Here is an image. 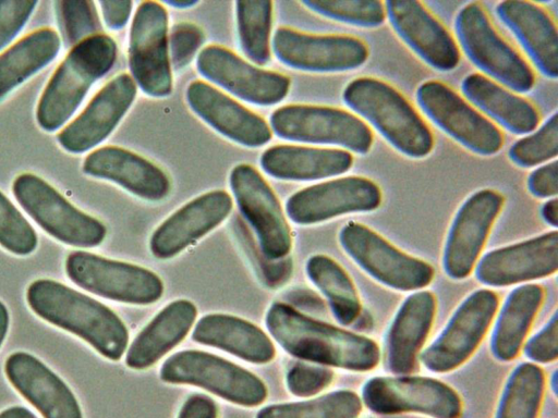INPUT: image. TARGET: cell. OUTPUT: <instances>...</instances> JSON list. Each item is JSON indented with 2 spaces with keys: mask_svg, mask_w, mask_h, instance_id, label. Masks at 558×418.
Instances as JSON below:
<instances>
[{
  "mask_svg": "<svg viewBox=\"0 0 558 418\" xmlns=\"http://www.w3.org/2000/svg\"><path fill=\"white\" fill-rule=\"evenodd\" d=\"M265 321L276 342L299 359L352 371H368L379 362V347L371 339L316 320L282 302L272 303Z\"/></svg>",
  "mask_w": 558,
  "mask_h": 418,
  "instance_id": "obj_1",
  "label": "cell"
},
{
  "mask_svg": "<svg viewBox=\"0 0 558 418\" xmlns=\"http://www.w3.org/2000/svg\"><path fill=\"white\" fill-rule=\"evenodd\" d=\"M25 297L36 316L76 335L105 358L117 361L124 355L128 328L97 299L49 278L33 281Z\"/></svg>",
  "mask_w": 558,
  "mask_h": 418,
  "instance_id": "obj_2",
  "label": "cell"
},
{
  "mask_svg": "<svg viewBox=\"0 0 558 418\" xmlns=\"http://www.w3.org/2000/svg\"><path fill=\"white\" fill-rule=\"evenodd\" d=\"M118 46L105 33L74 45L52 73L36 108V121L46 132L60 128L77 110L92 85L116 63Z\"/></svg>",
  "mask_w": 558,
  "mask_h": 418,
  "instance_id": "obj_3",
  "label": "cell"
},
{
  "mask_svg": "<svg viewBox=\"0 0 558 418\" xmlns=\"http://www.w3.org/2000/svg\"><path fill=\"white\" fill-rule=\"evenodd\" d=\"M345 104L367 121L396 150L410 158H424L434 148L429 127L390 84L371 76L351 81L342 93Z\"/></svg>",
  "mask_w": 558,
  "mask_h": 418,
  "instance_id": "obj_4",
  "label": "cell"
},
{
  "mask_svg": "<svg viewBox=\"0 0 558 418\" xmlns=\"http://www.w3.org/2000/svg\"><path fill=\"white\" fill-rule=\"evenodd\" d=\"M454 28L462 51L486 77L521 94L534 87L532 67L499 35L480 2H469L459 10Z\"/></svg>",
  "mask_w": 558,
  "mask_h": 418,
  "instance_id": "obj_5",
  "label": "cell"
},
{
  "mask_svg": "<svg viewBox=\"0 0 558 418\" xmlns=\"http://www.w3.org/2000/svg\"><path fill=\"white\" fill-rule=\"evenodd\" d=\"M12 193L25 212L57 241L78 248H93L105 241L106 225L75 207L40 176L19 174Z\"/></svg>",
  "mask_w": 558,
  "mask_h": 418,
  "instance_id": "obj_6",
  "label": "cell"
},
{
  "mask_svg": "<svg viewBox=\"0 0 558 418\" xmlns=\"http://www.w3.org/2000/svg\"><path fill=\"white\" fill-rule=\"evenodd\" d=\"M160 379L171 384L202 388L236 405L255 407L267 398V386L253 372L202 351L171 355L160 368Z\"/></svg>",
  "mask_w": 558,
  "mask_h": 418,
  "instance_id": "obj_7",
  "label": "cell"
},
{
  "mask_svg": "<svg viewBox=\"0 0 558 418\" xmlns=\"http://www.w3.org/2000/svg\"><path fill=\"white\" fill-rule=\"evenodd\" d=\"M270 128L288 140L335 145L361 155L367 153L373 145V133L362 119L328 106H282L271 113Z\"/></svg>",
  "mask_w": 558,
  "mask_h": 418,
  "instance_id": "obj_8",
  "label": "cell"
},
{
  "mask_svg": "<svg viewBox=\"0 0 558 418\" xmlns=\"http://www.w3.org/2000/svg\"><path fill=\"white\" fill-rule=\"evenodd\" d=\"M64 269L75 285L110 300L149 305L163 294L162 280L149 269L89 251H71Z\"/></svg>",
  "mask_w": 558,
  "mask_h": 418,
  "instance_id": "obj_9",
  "label": "cell"
},
{
  "mask_svg": "<svg viewBox=\"0 0 558 418\" xmlns=\"http://www.w3.org/2000/svg\"><path fill=\"white\" fill-rule=\"evenodd\" d=\"M129 67L136 86L155 98L172 91L169 56V19L158 1H142L135 11L129 39Z\"/></svg>",
  "mask_w": 558,
  "mask_h": 418,
  "instance_id": "obj_10",
  "label": "cell"
},
{
  "mask_svg": "<svg viewBox=\"0 0 558 418\" xmlns=\"http://www.w3.org/2000/svg\"><path fill=\"white\" fill-rule=\"evenodd\" d=\"M344 251L376 281L398 291H414L428 285L434 269L389 243L368 226L350 221L339 233Z\"/></svg>",
  "mask_w": 558,
  "mask_h": 418,
  "instance_id": "obj_11",
  "label": "cell"
},
{
  "mask_svg": "<svg viewBox=\"0 0 558 418\" xmlns=\"http://www.w3.org/2000/svg\"><path fill=\"white\" fill-rule=\"evenodd\" d=\"M415 96L427 118L465 149L484 157L501 149V131L445 83L426 81Z\"/></svg>",
  "mask_w": 558,
  "mask_h": 418,
  "instance_id": "obj_12",
  "label": "cell"
},
{
  "mask_svg": "<svg viewBox=\"0 0 558 418\" xmlns=\"http://www.w3.org/2000/svg\"><path fill=\"white\" fill-rule=\"evenodd\" d=\"M229 183L262 253L271 260L287 257L292 248V233L268 182L253 165L240 163L231 170Z\"/></svg>",
  "mask_w": 558,
  "mask_h": 418,
  "instance_id": "obj_13",
  "label": "cell"
},
{
  "mask_svg": "<svg viewBox=\"0 0 558 418\" xmlns=\"http://www.w3.org/2000/svg\"><path fill=\"white\" fill-rule=\"evenodd\" d=\"M365 406L373 413H421L433 418H460L462 403L446 383L426 377H375L362 389Z\"/></svg>",
  "mask_w": 558,
  "mask_h": 418,
  "instance_id": "obj_14",
  "label": "cell"
},
{
  "mask_svg": "<svg viewBox=\"0 0 558 418\" xmlns=\"http://www.w3.org/2000/svg\"><path fill=\"white\" fill-rule=\"evenodd\" d=\"M275 56L295 70L317 73L352 71L368 59L365 41L339 34H310L291 27H278L272 37Z\"/></svg>",
  "mask_w": 558,
  "mask_h": 418,
  "instance_id": "obj_15",
  "label": "cell"
},
{
  "mask_svg": "<svg viewBox=\"0 0 558 418\" xmlns=\"http://www.w3.org/2000/svg\"><path fill=\"white\" fill-rule=\"evenodd\" d=\"M497 307L498 297L490 290L469 295L439 336L422 352V364L433 372H449L461 366L481 343Z\"/></svg>",
  "mask_w": 558,
  "mask_h": 418,
  "instance_id": "obj_16",
  "label": "cell"
},
{
  "mask_svg": "<svg viewBox=\"0 0 558 418\" xmlns=\"http://www.w3.org/2000/svg\"><path fill=\"white\" fill-rule=\"evenodd\" d=\"M196 66L198 73L208 81L258 106L279 103L291 86L288 75L252 64L219 45L203 48L197 56Z\"/></svg>",
  "mask_w": 558,
  "mask_h": 418,
  "instance_id": "obj_17",
  "label": "cell"
},
{
  "mask_svg": "<svg viewBox=\"0 0 558 418\" xmlns=\"http://www.w3.org/2000/svg\"><path fill=\"white\" fill-rule=\"evenodd\" d=\"M381 199V190L374 181L350 175L295 192L286 202V212L292 222L310 225L347 213L376 210Z\"/></svg>",
  "mask_w": 558,
  "mask_h": 418,
  "instance_id": "obj_18",
  "label": "cell"
},
{
  "mask_svg": "<svg viewBox=\"0 0 558 418\" xmlns=\"http://www.w3.org/2000/svg\"><path fill=\"white\" fill-rule=\"evenodd\" d=\"M504 204L501 193L483 188L460 206L444 246L442 267L449 278L462 280L471 273Z\"/></svg>",
  "mask_w": 558,
  "mask_h": 418,
  "instance_id": "obj_19",
  "label": "cell"
},
{
  "mask_svg": "<svg viewBox=\"0 0 558 418\" xmlns=\"http://www.w3.org/2000/svg\"><path fill=\"white\" fill-rule=\"evenodd\" d=\"M136 91L137 86L130 74H118L58 133V144L70 153H83L95 148L117 127L132 106Z\"/></svg>",
  "mask_w": 558,
  "mask_h": 418,
  "instance_id": "obj_20",
  "label": "cell"
},
{
  "mask_svg": "<svg viewBox=\"0 0 558 418\" xmlns=\"http://www.w3.org/2000/svg\"><path fill=\"white\" fill-rule=\"evenodd\" d=\"M558 268V232L493 249L476 265V279L487 286H508L551 275Z\"/></svg>",
  "mask_w": 558,
  "mask_h": 418,
  "instance_id": "obj_21",
  "label": "cell"
},
{
  "mask_svg": "<svg viewBox=\"0 0 558 418\" xmlns=\"http://www.w3.org/2000/svg\"><path fill=\"white\" fill-rule=\"evenodd\" d=\"M385 9L396 34L426 64L440 72L458 66L461 53L456 40L422 2L389 0Z\"/></svg>",
  "mask_w": 558,
  "mask_h": 418,
  "instance_id": "obj_22",
  "label": "cell"
},
{
  "mask_svg": "<svg viewBox=\"0 0 558 418\" xmlns=\"http://www.w3.org/2000/svg\"><path fill=\"white\" fill-rule=\"evenodd\" d=\"M232 198L215 189L193 198L151 234L149 249L158 259H170L222 223L232 210Z\"/></svg>",
  "mask_w": 558,
  "mask_h": 418,
  "instance_id": "obj_23",
  "label": "cell"
},
{
  "mask_svg": "<svg viewBox=\"0 0 558 418\" xmlns=\"http://www.w3.org/2000/svg\"><path fill=\"white\" fill-rule=\"evenodd\" d=\"M186 101L205 123L236 144L255 148L271 139L272 131L260 115L204 81L189 84Z\"/></svg>",
  "mask_w": 558,
  "mask_h": 418,
  "instance_id": "obj_24",
  "label": "cell"
},
{
  "mask_svg": "<svg viewBox=\"0 0 558 418\" xmlns=\"http://www.w3.org/2000/svg\"><path fill=\"white\" fill-rule=\"evenodd\" d=\"M11 385L43 418H83L70 386L46 364L26 352H14L4 361Z\"/></svg>",
  "mask_w": 558,
  "mask_h": 418,
  "instance_id": "obj_25",
  "label": "cell"
},
{
  "mask_svg": "<svg viewBox=\"0 0 558 418\" xmlns=\"http://www.w3.org/2000/svg\"><path fill=\"white\" fill-rule=\"evenodd\" d=\"M82 170L86 175L110 181L148 201H160L171 192V180L160 167L119 146L93 150L84 159Z\"/></svg>",
  "mask_w": 558,
  "mask_h": 418,
  "instance_id": "obj_26",
  "label": "cell"
},
{
  "mask_svg": "<svg viewBox=\"0 0 558 418\" xmlns=\"http://www.w3.org/2000/svg\"><path fill=\"white\" fill-rule=\"evenodd\" d=\"M499 20L513 34L535 67L547 78L558 75V32L549 13L538 4L505 0L496 5Z\"/></svg>",
  "mask_w": 558,
  "mask_h": 418,
  "instance_id": "obj_27",
  "label": "cell"
},
{
  "mask_svg": "<svg viewBox=\"0 0 558 418\" xmlns=\"http://www.w3.org/2000/svg\"><path fill=\"white\" fill-rule=\"evenodd\" d=\"M436 311L429 291L413 293L400 306L386 341L387 369L396 374L411 373L428 335Z\"/></svg>",
  "mask_w": 558,
  "mask_h": 418,
  "instance_id": "obj_28",
  "label": "cell"
},
{
  "mask_svg": "<svg viewBox=\"0 0 558 418\" xmlns=\"http://www.w3.org/2000/svg\"><path fill=\"white\" fill-rule=\"evenodd\" d=\"M268 175L288 181H315L348 172L353 165L350 151L299 145H276L260 156Z\"/></svg>",
  "mask_w": 558,
  "mask_h": 418,
  "instance_id": "obj_29",
  "label": "cell"
},
{
  "mask_svg": "<svg viewBox=\"0 0 558 418\" xmlns=\"http://www.w3.org/2000/svg\"><path fill=\"white\" fill-rule=\"evenodd\" d=\"M196 316L197 308L191 300L168 304L136 335L126 352L125 365L135 370L155 365L183 341Z\"/></svg>",
  "mask_w": 558,
  "mask_h": 418,
  "instance_id": "obj_30",
  "label": "cell"
},
{
  "mask_svg": "<svg viewBox=\"0 0 558 418\" xmlns=\"http://www.w3.org/2000/svg\"><path fill=\"white\" fill-rule=\"evenodd\" d=\"M192 339L252 364H267L276 356L271 340L260 328L231 315L209 314L202 317L193 330Z\"/></svg>",
  "mask_w": 558,
  "mask_h": 418,
  "instance_id": "obj_31",
  "label": "cell"
},
{
  "mask_svg": "<svg viewBox=\"0 0 558 418\" xmlns=\"http://www.w3.org/2000/svg\"><path fill=\"white\" fill-rule=\"evenodd\" d=\"M461 90L476 108L512 134H529L539 124V112L533 103L483 74L466 75Z\"/></svg>",
  "mask_w": 558,
  "mask_h": 418,
  "instance_id": "obj_32",
  "label": "cell"
},
{
  "mask_svg": "<svg viewBox=\"0 0 558 418\" xmlns=\"http://www.w3.org/2000/svg\"><path fill=\"white\" fill-rule=\"evenodd\" d=\"M61 38L50 27L28 33L0 53V101L59 53Z\"/></svg>",
  "mask_w": 558,
  "mask_h": 418,
  "instance_id": "obj_33",
  "label": "cell"
},
{
  "mask_svg": "<svg viewBox=\"0 0 558 418\" xmlns=\"http://www.w3.org/2000/svg\"><path fill=\"white\" fill-rule=\"evenodd\" d=\"M543 299L544 291L537 284L521 285L509 294L492 334L495 358L510 361L517 357Z\"/></svg>",
  "mask_w": 558,
  "mask_h": 418,
  "instance_id": "obj_34",
  "label": "cell"
},
{
  "mask_svg": "<svg viewBox=\"0 0 558 418\" xmlns=\"http://www.w3.org/2000/svg\"><path fill=\"white\" fill-rule=\"evenodd\" d=\"M306 273L327 298L337 321L352 324L362 309L355 286L344 269L332 258L319 254L307 260Z\"/></svg>",
  "mask_w": 558,
  "mask_h": 418,
  "instance_id": "obj_35",
  "label": "cell"
},
{
  "mask_svg": "<svg viewBox=\"0 0 558 418\" xmlns=\"http://www.w3.org/2000/svg\"><path fill=\"white\" fill-rule=\"evenodd\" d=\"M272 13L274 2L269 0H239L235 2L241 50L257 66L267 64L271 59Z\"/></svg>",
  "mask_w": 558,
  "mask_h": 418,
  "instance_id": "obj_36",
  "label": "cell"
},
{
  "mask_svg": "<svg viewBox=\"0 0 558 418\" xmlns=\"http://www.w3.org/2000/svg\"><path fill=\"white\" fill-rule=\"evenodd\" d=\"M545 388L543 370L520 364L509 376L495 418H537Z\"/></svg>",
  "mask_w": 558,
  "mask_h": 418,
  "instance_id": "obj_37",
  "label": "cell"
},
{
  "mask_svg": "<svg viewBox=\"0 0 558 418\" xmlns=\"http://www.w3.org/2000/svg\"><path fill=\"white\" fill-rule=\"evenodd\" d=\"M361 410L356 393L338 390L313 399L268 405L256 418H356Z\"/></svg>",
  "mask_w": 558,
  "mask_h": 418,
  "instance_id": "obj_38",
  "label": "cell"
},
{
  "mask_svg": "<svg viewBox=\"0 0 558 418\" xmlns=\"http://www.w3.org/2000/svg\"><path fill=\"white\" fill-rule=\"evenodd\" d=\"M301 3L327 19L357 27H378L387 17L385 2L379 0H304Z\"/></svg>",
  "mask_w": 558,
  "mask_h": 418,
  "instance_id": "obj_39",
  "label": "cell"
},
{
  "mask_svg": "<svg viewBox=\"0 0 558 418\" xmlns=\"http://www.w3.org/2000/svg\"><path fill=\"white\" fill-rule=\"evenodd\" d=\"M59 36L66 47L101 33L96 4L90 0H58L53 2Z\"/></svg>",
  "mask_w": 558,
  "mask_h": 418,
  "instance_id": "obj_40",
  "label": "cell"
},
{
  "mask_svg": "<svg viewBox=\"0 0 558 418\" xmlns=\"http://www.w3.org/2000/svg\"><path fill=\"white\" fill-rule=\"evenodd\" d=\"M558 153V115L554 112L536 131L514 142L508 157L520 168H533L555 160Z\"/></svg>",
  "mask_w": 558,
  "mask_h": 418,
  "instance_id": "obj_41",
  "label": "cell"
},
{
  "mask_svg": "<svg viewBox=\"0 0 558 418\" xmlns=\"http://www.w3.org/2000/svg\"><path fill=\"white\" fill-rule=\"evenodd\" d=\"M38 237L32 224L0 190V246L16 256L35 251Z\"/></svg>",
  "mask_w": 558,
  "mask_h": 418,
  "instance_id": "obj_42",
  "label": "cell"
},
{
  "mask_svg": "<svg viewBox=\"0 0 558 418\" xmlns=\"http://www.w3.org/2000/svg\"><path fill=\"white\" fill-rule=\"evenodd\" d=\"M234 229L244 253L250 257L263 283L269 288H279L284 285L292 275V259L289 256L278 260L268 259L262 253L241 220H236Z\"/></svg>",
  "mask_w": 558,
  "mask_h": 418,
  "instance_id": "obj_43",
  "label": "cell"
},
{
  "mask_svg": "<svg viewBox=\"0 0 558 418\" xmlns=\"http://www.w3.org/2000/svg\"><path fill=\"white\" fill-rule=\"evenodd\" d=\"M333 372L326 366L295 362L287 372V388L298 397H310L331 383Z\"/></svg>",
  "mask_w": 558,
  "mask_h": 418,
  "instance_id": "obj_44",
  "label": "cell"
},
{
  "mask_svg": "<svg viewBox=\"0 0 558 418\" xmlns=\"http://www.w3.org/2000/svg\"><path fill=\"white\" fill-rule=\"evenodd\" d=\"M205 40L203 29L191 22H180L169 32V56L171 67L184 69L195 57Z\"/></svg>",
  "mask_w": 558,
  "mask_h": 418,
  "instance_id": "obj_45",
  "label": "cell"
},
{
  "mask_svg": "<svg viewBox=\"0 0 558 418\" xmlns=\"http://www.w3.org/2000/svg\"><path fill=\"white\" fill-rule=\"evenodd\" d=\"M38 1H0V50L7 47L23 29Z\"/></svg>",
  "mask_w": 558,
  "mask_h": 418,
  "instance_id": "obj_46",
  "label": "cell"
},
{
  "mask_svg": "<svg viewBox=\"0 0 558 418\" xmlns=\"http://www.w3.org/2000/svg\"><path fill=\"white\" fill-rule=\"evenodd\" d=\"M524 354L532 361L551 362L558 356V321L555 312L545 327L524 345Z\"/></svg>",
  "mask_w": 558,
  "mask_h": 418,
  "instance_id": "obj_47",
  "label": "cell"
},
{
  "mask_svg": "<svg viewBox=\"0 0 558 418\" xmlns=\"http://www.w3.org/2000/svg\"><path fill=\"white\" fill-rule=\"evenodd\" d=\"M526 187L537 198H554L558 192V162L551 160L534 169L526 179Z\"/></svg>",
  "mask_w": 558,
  "mask_h": 418,
  "instance_id": "obj_48",
  "label": "cell"
},
{
  "mask_svg": "<svg viewBox=\"0 0 558 418\" xmlns=\"http://www.w3.org/2000/svg\"><path fill=\"white\" fill-rule=\"evenodd\" d=\"M300 312L322 316L326 314V304L315 292L305 287H295L284 294V302Z\"/></svg>",
  "mask_w": 558,
  "mask_h": 418,
  "instance_id": "obj_49",
  "label": "cell"
},
{
  "mask_svg": "<svg viewBox=\"0 0 558 418\" xmlns=\"http://www.w3.org/2000/svg\"><path fill=\"white\" fill-rule=\"evenodd\" d=\"M102 20L106 26L112 30H119L125 26L133 9V1H98Z\"/></svg>",
  "mask_w": 558,
  "mask_h": 418,
  "instance_id": "obj_50",
  "label": "cell"
},
{
  "mask_svg": "<svg viewBox=\"0 0 558 418\" xmlns=\"http://www.w3.org/2000/svg\"><path fill=\"white\" fill-rule=\"evenodd\" d=\"M178 418H218V407L205 394H192L183 403Z\"/></svg>",
  "mask_w": 558,
  "mask_h": 418,
  "instance_id": "obj_51",
  "label": "cell"
},
{
  "mask_svg": "<svg viewBox=\"0 0 558 418\" xmlns=\"http://www.w3.org/2000/svg\"><path fill=\"white\" fill-rule=\"evenodd\" d=\"M543 220L553 228L558 225V200L556 197L549 198L541 208Z\"/></svg>",
  "mask_w": 558,
  "mask_h": 418,
  "instance_id": "obj_52",
  "label": "cell"
},
{
  "mask_svg": "<svg viewBox=\"0 0 558 418\" xmlns=\"http://www.w3.org/2000/svg\"><path fill=\"white\" fill-rule=\"evenodd\" d=\"M0 418H36L34 413L24 406L15 405L3 409Z\"/></svg>",
  "mask_w": 558,
  "mask_h": 418,
  "instance_id": "obj_53",
  "label": "cell"
},
{
  "mask_svg": "<svg viewBox=\"0 0 558 418\" xmlns=\"http://www.w3.org/2000/svg\"><path fill=\"white\" fill-rule=\"evenodd\" d=\"M10 325V315L5 304L0 299V348L5 340Z\"/></svg>",
  "mask_w": 558,
  "mask_h": 418,
  "instance_id": "obj_54",
  "label": "cell"
},
{
  "mask_svg": "<svg viewBox=\"0 0 558 418\" xmlns=\"http://www.w3.org/2000/svg\"><path fill=\"white\" fill-rule=\"evenodd\" d=\"M352 325L356 330H369L373 327V318L368 312L361 311Z\"/></svg>",
  "mask_w": 558,
  "mask_h": 418,
  "instance_id": "obj_55",
  "label": "cell"
},
{
  "mask_svg": "<svg viewBox=\"0 0 558 418\" xmlns=\"http://www.w3.org/2000/svg\"><path fill=\"white\" fill-rule=\"evenodd\" d=\"M198 3L197 0H167L163 4L170 5L175 9H189Z\"/></svg>",
  "mask_w": 558,
  "mask_h": 418,
  "instance_id": "obj_56",
  "label": "cell"
},
{
  "mask_svg": "<svg viewBox=\"0 0 558 418\" xmlns=\"http://www.w3.org/2000/svg\"><path fill=\"white\" fill-rule=\"evenodd\" d=\"M551 389H553L554 394H557V371H555V372L553 373V378H551Z\"/></svg>",
  "mask_w": 558,
  "mask_h": 418,
  "instance_id": "obj_57",
  "label": "cell"
}]
</instances>
